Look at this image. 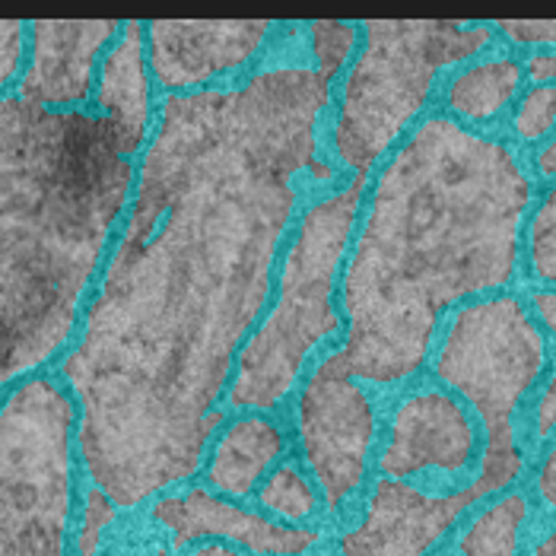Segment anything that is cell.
<instances>
[{
    "mask_svg": "<svg viewBox=\"0 0 556 556\" xmlns=\"http://www.w3.org/2000/svg\"><path fill=\"white\" fill-rule=\"evenodd\" d=\"M328 102V80L305 64L166 96L128 223L61 363L84 473L118 513L201 471Z\"/></svg>",
    "mask_w": 556,
    "mask_h": 556,
    "instance_id": "1",
    "label": "cell"
},
{
    "mask_svg": "<svg viewBox=\"0 0 556 556\" xmlns=\"http://www.w3.org/2000/svg\"><path fill=\"white\" fill-rule=\"evenodd\" d=\"M531 178L509 147L429 118L391 156L343 270V359L394 386L429 356L442 312L513 283Z\"/></svg>",
    "mask_w": 556,
    "mask_h": 556,
    "instance_id": "2",
    "label": "cell"
},
{
    "mask_svg": "<svg viewBox=\"0 0 556 556\" xmlns=\"http://www.w3.org/2000/svg\"><path fill=\"white\" fill-rule=\"evenodd\" d=\"M134 178L105 115L0 99V388L67 346Z\"/></svg>",
    "mask_w": 556,
    "mask_h": 556,
    "instance_id": "3",
    "label": "cell"
},
{
    "mask_svg": "<svg viewBox=\"0 0 556 556\" xmlns=\"http://www.w3.org/2000/svg\"><path fill=\"white\" fill-rule=\"evenodd\" d=\"M363 191L366 175H353L338 194L321 198L300 219L283 261L280 300L239 353L229 388L232 407H277L296 386L308 353L341 328L334 280L359 216Z\"/></svg>",
    "mask_w": 556,
    "mask_h": 556,
    "instance_id": "4",
    "label": "cell"
},
{
    "mask_svg": "<svg viewBox=\"0 0 556 556\" xmlns=\"http://www.w3.org/2000/svg\"><path fill=\"white\" fill-rule=\"evenodd\" d=\"M77 404L36 376L0 404V556H71L77 518Z\"/></svg>",
    "mask_w": 556,
    "mask_h": 556,
    "instance_id": "5",
    "label": "cell"
},
{
    "mask_svg": "<svg viewBox=\"0 0 556 556\" xmlns=\"http://www.w3.org/2000/svg\"><path fill=\"white\" fill-rule=\"evenodd\" d=\"M486 26L452 23H366V45L343 84L334 153L366 175L427 105L435 77L490 45Z\"/></svg>",
    "mask_w": 556,
    "mask_h": 556,
    "instance_id": "6",
    "label": "cell"
},
{
    "mask_svg": "<svg viewBox=\"0 0 556 556\" xmlns=\"http://www.w3.org/2000/svg\"><path fill=\"white\" fill-rule=\"evenodd\" d=\"M544 334L513 296L462 308L435 356V376L471 401L486 427V452L477 480L493 493L509 490L525 468L515 442V410L544 372Z\"/></svg>",
    "mask_w": 556,
    "mask_h": 556,
    "instance_id": "7",
    "label": "cell"
},
{
    "mask_svg": "<svg viewBox=\"0 0 556 556\" xmlns=\"http://www.w3.org/2000/svg\"><path fill=\"white\" fill-rule=\"evenodd\" d=\"M300 442L328 513H341L366 480L376 442V410L343 353H328L300 394Z\"/></svg>",
    "mask_w": 556,
    "mask_h": 556,
    "instance_id": "8",
    "label": "cell"
},
{
    "mask_svg": "<svg viewBox=\"0 0 556 556\" xmlns=\"http://www.w3.org/2000/svg\"><path fill=\"white\" fill-rule=\"evenodd\" d=\"M486 496L493 490L483 480H473L468 490L432 496L404 480L382 477L363 518L341 534L338 556H427Z\"/></svg>",
    "mask_w": 556,
    "mask_h": 556,
    "instance_id": "9",
    "label": "cell"
},
{
    "mask_svg": "<svg viewBox=\"0 0 556 556\" xmlns=\"http://www.w3.org/2000/svg\"><path fill=\"white\" fill-rule=\"evenodd\" d=\"M150 521L169 534V547L178 554L185 547L223 541L255 556H305L318 547L321 531L312 525H283L264 513L242 509L239 503L214 493L211 486H191L185 493H163L153 500Z\"/></svg>",
    "mask_w": 556,
    "mask_h": 556,
    "instance_id": "10",
    "label": "cell"
},
{
    "mask_svg": "<svg viewBox=\"0 0 556 556\" xmlns=\"http://www.w3.org/2000/svg\"><path fill=\"white\" fill-rule=\"evenodd\" d=\"M477 455V429L465 407L442 391L404 397L394 410L379 468L388 480L414 473H465Z\"/></svg>",
    "mask_w": 556,
    "mask_h": 556,
    "instance_id": "11",
    "label": "cell"
},
{
    "mask_svg": "<svg viewBox=\"0 0 556 556\" xmlns=\"http://www.w3.org/2000/svg\"><path fill=\"white\" fill-rule=\"evenodd\" d=\"M267 33V23H153L150 67L166 89L181 92L249 64Z\"/></svg>",
    "mask_w": 556,
    "mask_h": 556,
    "instance_id": "12",
    "label": "cell"
},
{
    "mask_svg": "<svg viewBox=\"0 0 556 556\" xmlns=\"http://www.w3.org/2000/svg\"><path fill=\"white\" fill-rule=\"evenodd\" d=\"M122 33L118 23H36L29 26L33 58L16 86L29 105L71 112L92 89V71L102 48Z\"/></svg>",
    "mask_w": 556,
    "mask_h": 556,
    "instance_id": "13",
    "label": "cell"
},
{
    "mask_svg": "<svg viewBox=\"0 0 556 556\" xmlns=\"http://www.w3.org/2000/svg\"><path fill=\"white\" fill-rule=\"evenodd\" d=\"M143 26L128 23L118 33V42L109 48L102 61V77L96 86V102L102 115L118 128L130 156L147 143L153 102H150V74L143 61Z\"/></svg>",
    "mask_w": 556,
    "mask_h": 556,
    "instance_id": "14",
    "label": "cell"
},
{
    "mask_svg": "<svg viewBox=\"0 0 556 556\" xmlns=\"http://www.w3.org/2000/svg\"><path fill=\"white\" fill-rule=\"evenodd\" d=\"M280 455H283V432L270 420L261 417L236 420L214 445L207 483L226 500H245L257 493V486L264 483L270 465Z\"/></svg>",
    "mask_w": 556,
    "mask_h": 556,
    "instance_id": "15",
    "label": "cell"
},
{
    "mask_svg": "<svg viewBox=\"0 0 556 556\" xmlns=\"http://www.w3.org/2000/svg\"><path fill=\"white\" fill-rule=\"evenodd\" d=\"M521 84V64L513 58H490L483 64H473L468 71H462L448 89V109L455 115H462L465 122H490L496 118L518 92Z\"/></svg>",
    "mask_w": 556,
    "mask_h": 556,
    "instance_id": "16",
    "label": "cell"
},
{
    "mask_svg": "<svg viewBox=\"0 0 556 556\" xmlns=\"http://www.w3.org/2000/svg\"><path fill=\"white\" fill-rule=\"evenodd\" d=\"M531 515L525 493H506L473 515L458 538V556H515Z\"/></svg>",
    "mask_w": 556,
    "mask_h": 556,
    "instance_id": "17",
    "label": "cell"
},
{
    "mask_svg": "<svg viewBox=\"0 0 556 556\" xmlns=\"http://www.w3.org/2000/svg\"><path fill=\"white\" fill-rule=\"evenodd\" d=\"M257 506L274 521L302 528L318 515V509L325 503H321V493H318L315 480H308L296 465H280V468L267 473L264 483L257 486Z\"/></svg>",
    "mask_w": 556,
    "mask_h": 556,
    "instance_id": "18",
    "label": "cell"
},
{
    "mask_svg": "<svg viewBox=\"0 0 556 556\" xmlns=\"http://www.w3.org/2000/svg\"><path fill=\"white\" fill-rule=\"evenodd\" d=\"M528 261L534 277L556 283V188L547 191L528 223Z\"/></svg>",
    "mask_w": 556,
    "mask_h": 556,
    "instance_id": "19",
    "label": "cell"
},
{
    "mask_svg": "<svg viewBox=\"0 0 556 556\" xmlns=\"http://www.w3.org/2000/svg\"><path fill=\"white\" fill-rule=\"evenodd\" d=\"M312 36V54L318 61V77L321 80H334L343 71L353 45H356V26H343V23H315L308 29Z\"/></svg>",
    "mask_w": 556,
    "mask_h": 556,
    "instance_id": "20",
    "label": "cell"
},
{
    "mask_svg": "<svg viewBox=\"0 0 556 556\" xmlns=\"http://www.w3.org/2000/svg\"><path fill=\"white\" fill-rule=\"evenodd\" d=\"M115 506L109 496H102L99 490H86L84 509H80V528L74 538V556H99L102 554V538L105 531L115 525Z\"/></svg>",
    "mask_w": 556,
    "mask_h": 556,
    "instance_id": "21",
    "label": "cell"
},
{
    "mask_svg": "<svg viewBox=\"0 0 556 556\" xmlns=\"http://www.w3.org/2000/svg\"><path fill=\"white\" fill-rule=\"evenodd\" d=\"M556 125V86H534L525 92L515 112V134L521 140H541Z\"/></svg>",
    "mask_w": 556,
    "mask_h": 556,
    "instance_id": "22",
    "label": "cell"
},
{
    "mask_svg": "<svg viewBox=\"0 0 556 556\" xmlns=\"http://www.w3.org/2000/svg\"><path fill=\"white\" fill-rule=\"evenodd\" d=\"M23 23H0V89L10 84L23 64Z\"/></svg>",
    "mask_w": 556,
    "mask_h": 556,
    "instance_id": "23",
    "label": "cell"
},
{
    "mask_svg": "<svg viewBox=\"0 0 556 556\" xmlns=\"http://www.w3.org/2000/svg\"><path fill=\"white\" fill-rule=\"evenodd\" d=\"M500 33L518 45H556V20H503Z\"/></svg>",
    "mask_w": 556,
    "mask_h": 556,
    "instance_id": "24",
    "label": "cell"
},
{
    "mask_svg": "<svg viewBox=\"0 0 556 556\" xmlns=\"http://www.w3.org/2000/svg\"><path fill=\"white\" fill-rule=\"evenodd\" d=\"M534 424H538V435L547 439L556 429V353L554 363H551V379L541 391V401H538V410H534Z\"/></svg>",
    "mask_w": 556,
    "mask_h": 556,
    "instance_id": "25",
    "label": "cell"
},
{
    "mask_svg": "<svg viewBox=\"0 0 556 556\" xmlns=\"http://www.w3.org/2000/svg\"><path fill=\"white\" fill-rule=\"evenodd\" d=\"M538 496L547 509H556V445L544 455L538 468Z\"/></svg>",
    "mask_w": 556,
    "mask_h": 556,
    "instance_id": "26",
    "label": "cell"
},
{
    "mask_svg": "<svg viewBox=\"0 0 556 556\" xmlns=\"http://www.w3.org/2000/svg\"><path fill=\"white\" fill-rule=\"evenodd\" d=\"M528 74H531L534 84L551 86V80L556 77V54H534L528 61Z\"/></svg>",
    "mask_w": 556,
    "mask_h": 556,
    "instance_id": "27",
    "label": "cell"
},
{
    "mask_svg": "<svg viewBox=\"0 0 556 556\" xmlns=\"http://www.w3.org/2000/svg\"><path fill=\"white\" fill-rule=\"evenodd\" d=\"M534 308L544 321L547 331L556 334V290H544V293H534Z\"/></svg>",
    "mask_w": 556,
    "mask_h": 556,
    "instance_id": "28",
    "label": "cell"
},
{
    "mask_svg": "<svg viewBox=\"0 0 556 556\" xmlns=\"http://www.w3.org/2000/svg\"><path fill=\"white\" fill-rule=\"evenodd\" d=\"M181 556H245L239 547L232 544H223V541H204V544H194L188 547Z\"/></svg>",
    "mask_w": 556,
    "mask_h": 556,
    "instance_id": "29",
    "label": "cell"
},
{
    "mask_svg": "<svg viewBox=\"0 0 556 556\" xmlns=\"http://www.w3.org/2000/svg\"><path fill=\"white\" fill-rule=\"evenodd\" d=\"M538 172H541V175H556V140L551 147L541 150V156H538Z\"/></svg>",
    "mask_w": 556,
    "mask_h": 556,
    "instance_id": "30",
    "label": "cell"
},
{
    "mask_svg": "<svg viewBox=\"0 0 556 556\" xmlns=\"http://www.w3.org/2000/svg\"><path fill=\"white\" fill-rule=\"evenodd\" d=\"M534 556H556V531H551L547 538H541V541H538Z\"/></svg>",
    "mask_w": 556,
    "mask_h": 556,
    "instance_id": "31",
    "label": "cell"
}]
</instances>
